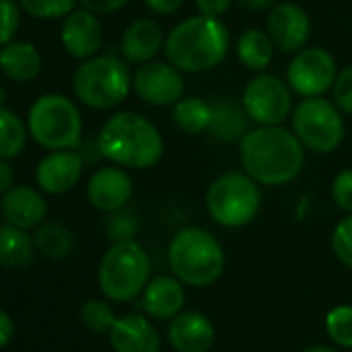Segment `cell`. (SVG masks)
Returning <instances> with one entry per match:
<instances>
[{
	"mask_svg": "<svg viewBox=\"0 0 352 352\" xmlns=\"http://www.w3.org/2000/svg\"><path fill=\"white\" fill-rule=\"evenodd\" d=\"M243 170L261 187H284L298 179L305 147L284 124L255 126L239 143Z\"/></svg>",
	"mask_w": 352,
	"mask_h": 352,
	"instance_id": "6da1fadb",
	"label": "cell"
},
{
	"mask_svg": "<svg viewBox=\"0 0 352 352\" xmlns=\"http://www.w3.org/2000/svg\"><path fill=\"white\" fill-rule=\"evenodd\" d=\"M232 38L222 19L195 15L176 23L164 44L166 60L185 75L208 73L224 63Z\"/></svg>",
	"mask_w": 352,
	"mask_h": 352,
	"instance_id": "7a4b0ae2",
	"label": "cell"
},
{
	"mask_svg": "<svg viewBox=\"0 0 352 352\" xmlns=\"http://www.w3.org/2000/svg\"><path fill=\"white\" fill-rule=\"evenodd\" d=\"M96 143L102 157L129 170L153 168L164 155L160 129L139 112H116L100 129Z\"/></svg>",
	"mask_w": 352,
	"mask_h": 352,
	"instance_id": "3957f363",
	"label": "cell"
},
{
	"mask_svg": "<svg viewBox=\"0 0 352 352\" xmlns=\"http://www.w3.org/2000/svg\"><path fill=\"white\" fill-rule=\"evenodd\" d=\"M168 263L172 274L185 286L206 288L224 274L226 255L212 232L197 226H185L168 245Z\"/></svg>",
	"mask_w": 352,
	"mask_h": 352,
	"instance_id": "277c9868",
	"label": "cell"
},
{
	"mask_svg": "<svg viewBox=\"0 0 352 352\" xmlns=\"http://www.w3.org/2000/svg\"><path fill=\"white\" fill-rule=\"evenodd\" d=\"M71 87L75 98L91 110H112L133 91L131 65L116 54H96L75 69Z\"/></svg>",
	"mask_w": 352,
	"mask_h": 352,
	"instance_id": "5b68a950",
	"label": "cell"
},
{
	"mask_svg": "<svg viewBox=\"0 0 352 352\" xmlns=\"http://www.w3.org/2000/svg\"><path fill=\"white\" fill-rule=\"evenodd\" d=\"M28 129L30 137L48 151L77 149L83 135V116L71 98L44 94L28 112Z\"/></svg>",
	"mask_w": 352,
	"mask_h": 352,
	"instance_id": "8992f818",
	"label": "cell"
},
{
	"mask_svg": "<svg viewBox=\"0 0 352 352\" xmlns=\"http://www.w3.org/2000/svg\"><path fill=\"white\" fill-rule=\"evenodd\" d=\"M151 280V261L137 241L112 243L98 267V284L106 298L129 302L137 298Z\"/></svg>",
	"mask_w": 352,
	"mask_h": 352,
	"instance_id": "52a82bcc",
	"label": "cell"
},
{
	"mask_svg": "<svg viewBox=\"0 0 352 352\" xmlns=\"http://www.w3.org/2000/svg\"><path fill=\"white\" fill-rule=\"evenodd\" d=\"M259 183L243 172H224L212 181L206 193L210 218L224 228H243L251 224L261 210Z\"/></svg>",
	"mask_w": 352,
	"mask_h": 352,
	"instance_id": "ba28073f",
	"label": "cell"
},
{
	"mask_svg": "<svg viewBox=\"0 0 352 352\" xmlns=\"http://www.w3.org/2000/svg\"><path fill=\"white\" fill-rule=\"evenodd\" d=\"M290 124L302 147L321 155L336 151L346 135V124L340 108L323 96L302 98L292 108Z\"/></svg>",
	"mask_w": 352,
	"mask_h": 352,
	"instance_id": "9c48e42d",
	"label": "cell"
},
{
	"mask_svg": "<svg viewBox=\"0 0 352 352\" xmlns=\"http://www.w3.org/2000/svg\"><path fill=\"white\" fill-rule=\"evenodd\" d=\"M247 114L257 126L284 124L292 114V89L290 85L272 73H255L243 89L241 98Z\"/></svg>",
	"mask_w": 352,
	"mask_h": 352,
	"instance_id": "30bf717a",
	"label": "cell"
},
{
	"mask_svg": "<svg viewBox=\"0 0 352 352\" xmlns=\"http://www.w3.org/2000/svg\"><path fill=\"white\" fill-rule=\"evenodd\" d=\"M336 58L321 46H307L292 54L286 71V83L300 98H319L331 91L338 75Z\"/></svg>",
	"mask_w": 352,
	"mask_h": 352,
	"instance_id": "8fae6325",
	"label": "cell"
},
{
	"mask_svg": "<svg viewBox=\"0 0 352 352\" xmlns=\"http://www.w3.org/2000/svg\"><path fill=\"white\" fill-rule=\"evenodd\" d=\"M185 73H181L172 63L149 60L139 65L133 73L135 96L153 108L174 106L185 96Z\"/></svg>",
	"mask_w": 352,
	"mask_h": 352,
	"instance_id": "7c38bea8",
	"label": "cell"
},
{
	"mask_svg": "<svg viewBox=\"0 0 352 352\" xmlns=\"http://www.w3.org/2000/svg\"><path fill=\"white\" fill-rule=\"evenodd\" d=\"M278 52L296 54L307 48L311 40V19L296 3H276L267 11L265 30Z\"/></svg>",
	"mask_w": 352,
	"mask_h": 352,
	"instance_id": "4fadbf2b",
	"label": "cell"
},
{
	"mask_svg": "<svg viewBox=\"0 0 352 352\" xmlns=\"http://www.w3.org/2000/svg\"><path fill=\"white\" fill-rule=\"evenodd\" d=\"M85 160L77 149H58L44 155L36 168V185L46 195H65L77 187Z\"/></svg>",
	"mask_w": 352,
	"mask_h": 352,
	"instance_id": "5bb4252c",
	"label": "cell"
},
{
	"mask_svg": "<svg viewBox=\"0 0 352 352\" xmlns=\"http://www.w3.org/2000/svg\"><path fill=\"white\" fill-rule=\"evenodd\" d=\"M133 179L126 168L110 164L98 168L87 181V199L89 204L104 214H112L120 208H126L133 199Z\"/></svg>",
	"mask_w": 352,
	"mask_h": 352,
	"instance_id": "9a60e30c",
	"label": "cell"
},
{
	"mask_svg": "<svg viewBox=\"0 0 352 352\" xmlns=\"http://www.w3.org/2000/svg\"><path fill=\"white\" fill-rule=\"evenodd\" d=\"M60 44L65 52L77 60H87L100 54L104 44V28L100 15L89 9H75L63 19Z\"/></svg>",
	"mask_w": 352,
	"mask_h": 352,
	"instance_id": "2e32d148",
	"label": "cell"
},
{
	"mask_svg": "<svg viewBox=\"0 0 352 352\" xmlns=\"http://www.w3.org/2000/svg\"><path fill=\"white\" fill-rule=\"evenodd\" d=\"M0 214L11 226L34 230L44 224L48 214V201L40 189L28 185H13L0 197Z\"/></svg>",
	"mask_w": 352,
	"mask_h": 352,
	"instance_id": "e0dca14e",
	"label": "cell"
},
{
	"mask_svg": "<svg viewBox=\"0 0 352 352\" xmlns=\"http://www.w3.org/2000/svg\"><path fill=\"white\" fill-rule=\"evenodd\" d=\"M166 34L162 25L153 19H137L126 25L120 36V56L129 65H145L155 60L160 52H164Z\"/></svg>",
	"mask_w": 352,
	"mask_h": 352,
	"instance_id": "ac0fdd59",
	"label": "cell"
},
{
	"mask_svg": "<svg viewBox=\"0 0 352 352\" xmlns=\"http://www.w3.org/2000/svg\"><path fill=\"white\" fill-rule=\"evenodd\" d=\"M185 300V284L174 274L151 278L141 292V307L145 315L157 321L174 319L183 311Z\"/></svg>",
	"mask_w": 352,
	"mask_h": 352,
	"instance_id": "d6986e66",
	"label": "cell"
},
{
	"mask_svg": "<svg viewBox=\"0 0 352 352\" xmlns=\"http://www.w3.org/2000/svg\"><path fill=\"white\" fill-rule=\"evenodd\" d=\"M108 333L114 352H160L162 348L157 329L141 313L116 317Z\"/></svg>",
	"mask_w": 352,
	"mask_h": 352,
	"instance_id": "ffe728a7",
	"label": "cell"
},
{
	"mask_svg": "<svg viewBox=\"0 0 352 352\" xmlns=\"http://www.w3.org/2000/svg\"><path fill=\"white\" fill-rule=\"evenodd\" d=\"M168 340L176 352H208L216 340V327L204 313L181 311L168 325Z\"/></svg>",
	"mask_w": 352,
	"mask_h": 352,
	"instance_id": "44dd1931",
	"label": "cell"
},
{
	"mask_svg": "<svg viewBox=\"0 0 352 352\" xmlns=\"http://www.w3.org/2000/svg\"><path fill=\"white\" fill-rule=\"evenodd\" d=\"M251 116L247 114L243 102L232 98H220L212 104V122L208 133L220 143H241L251 131Z\"/></svg>",
	"mask_w": 352,
	"mask_h": 352,
	"instance_id": "7402d4cb",
	"label": "cell"
},
{
	"mask_svg": "<svg viewBox=\"0 0 352 352\" xmlns=\"http://www.w3.org/2000/svg\"><path fill=\"white\" fill-rule=\"evenodd\" d=\"M44 60L32 42H11L0 48V71L9 81L28 83L42 73Z\"/></svg>",
	"mask_w": 352,
	"mask_h": 352,
	"instance_id": "603a6c76",
	"label": "cell"
},
{
	"mask_svg": "<svg viewBox=\"0 0 352 352\" xmlns=\"http://www.w3.org/2000/svg\"><path fill=\"white\" fill-rule=\"evenodd\" d=\"M234 52H236L239 63L245 69H249L251 73H263L274 60L276 46L265 30L251 28V30H245L236 38Z\"/></svg>",
	"mask_w": 352,
	"mask_h": 352,
	"instance_id": "cb8c5ba5",
	"label": "cell"
},
{
	"mask_svg": "<svg viewBox=\"0 0 352 352\" xmlns=\"http://www.w3.org/2000/svg\"><path fill=\"white\" fill-rule=\"evenodd\" d=\"M36 243L30 230L3 224L0 226V267L23 270L36 259Z\"/></svg>",
	"mask_w": 352,
	"mask_h": 352,
	"instance_id": "d4e9b609",
	"label": "cell"
},
{
	"mask_svg": "<svg viewBox=\"0 0 352 352\" xmlns=\"http://www.w3.org/2000/svg\"><path fill=\"white\" fill-rule=\"evenodd\" d=\"M172 118L179 131L187 135L206 133L212 122V104L197 96H183L172 106Z\"/></svg>",
	"mask_w": 352,
	"mask_h": 352,
	"instance_id": "484cf974",
	"label": "cell"
},
{
	"mask_svg": "<svg viewBox=\"0 0 352 352\" xmlns=\"http://www.w3.org/2000/svg\"><path fill=\"white\" fill-rule=\"evenodd\" d=\"M30 137L28 122L11 108H0V157L15 160L25 151Z\"/></svg>",
	"mask_w": 352,
	"mask_h": 352,
	"instance_id": "4316f807",
	"label": "cell"
},
{
	"mask_svg": "<svg viewBox=\"0 0 352 352\" xmlns=\"http://www.w3.org/2000/svg\"><path fill=\"white\" fill-rule=\"evenodd\" d=\"M36 251L46 259H63L73 249V232L60 222H44L34 232Z\"/></svg>",
	"mask_w": 352,
	"mask_h": 352,
	"instance_id": "83f0119b",
	"label": "cell"
},
{
	"mask_svg": "<svg viewBox=\"0 0 352 352\" xmlns=\"http://www.w3.org/2000/svg\"><path fill=\"white\" fill-rule=\"evenodd\" d=\"M79 0H19L21 11L40 21L65 19L77 9Z\"/></svg>",
	"mask_w": 352,
	"mask_h": 352,
	"instance_id": "f1b7e54d",
	"label": "cell"
},
{
	"mask_svg": "<svg viewBox=\"0 0 352 352\" xmlns=\"http://www.w3.org/2000/svg\"><path fill=\"white\" fill-rule=\"evenodd\" d=\"M79 319L89 331L104 333V331H110V327L116 321V315H114V309L110 307V302L91 298L87 302H83V307L79 311Z\"/></svg>",
	"mask_w": 352,
	"mask_h": 352,
	"instance_id": "f546056e",
	"label": "cell"
},
{
	"mask_svg": "<svg viewBox=\"0 0 352 352\" xmlns=\"http://www.w3.org/2000/svg\"><path fill=\"white\" fill-rule=\"evenodd\" d=\"M327 336L344 348H352V307L338 305L325 317Z\"/></svg>",
	"mask_w": 352,
	"mask_h": 352,
	"instance_id": "4dcf8cb0",
	"label": "cell"
},
{
	"mask_svg": "<svg viewBox=\"0 0 352 352\" xmlns=\"http://www.w3.org/2000/svg\"><path fill=\"white\" fill-rule=\"evenodd\" d=\"M106 232H108V239L112 243L135 241V236L139 232V216H137V212L131 210L129 206L112 212L108 222H106Z\"/></svg>",
	"mask_w": 352,
	"mask_h": 352,
	"instance_id": "1f68e13d",
	"label": "cell"
},
{
	"mask_svg": "<svg viewBox=\"0 0 352 352\" xmlns=\"http://www.w3.org/2000/svg\"><path fill=\"white\" fill-rule=\"evenodd\" d=\"M331 251L340 263L352 270V214L342 218L331 232Z\"/></svg>",
	"mask_w": 352,
	"mask_h": 352,
	"instance_id": "d6a6232c",
	"label": "cell"
},
{
	"mask_svg": "<svg viewBox=\"0 0 352 352\" xmlns=\"http://www.w3.org/2000/svg\"><path fill=\"white\" fill-rule=\"evenodd\" d=\"M21 23L19 0H0V48L11 44Z\"/></svg>",
	"mask_w": 352,
	"mask_h": 352,
	"instance_id": "836d02e7",
	"label": "cell"
},
{
	"mask_svg": "<svg viewBox=\"0 0 352 352\" xmlns=\"http://www.w3.org/2000/svg\"><path fill=\"white\" fill-rule=\"evenodd\" d=\"M331 102L340 108L342 114L352 116V65L338 71L331 87Z\"/></svg>",
	"mask_w": 352,
	"mask_h": 352,
	"instance_id": "e575fe53",
	"label": "cell"
},
{
	"mask_svg": "<svg viewBox=\"0 0 352 352\" xmlns=\"http://www.w3.org/2000/svg\"><path fill=\"white\" fill-rule=\"evenodd\" d=\"M331 199L344 214H352V168H344L333 176Z\"/></svg>",
	"mask_w": 352,
	"mask_h": 352,
	"instance_id": "d590c367",
	"label": "cell"
},
{
	"mask_svg": "<svg viewBox=\"0 0 352 352\" xmlns=\"http://www.w3.org/2000/svg\"><path fill=\"white\" fill-rule=\"evenodd\" d=\"M131 0H79V5L83 9H89L98 15H110L120 9H124Z\"/></svg>",
	"mask_w": 352,
	"mask_h": 352,
	"instance_id": "8d00e7d4",
	"label": "cell"
},
{
	"mask_svg": "<svg viewBox=\"0 0 352 352\" xmlns=\"http://www.w3.org/2000/svg\"><path fill=\"white\" fill-rule=\"evenodd\" d=\"M195 7H197L199 15L222 19L230 11L232 0H195Z\"/></svg>",
	"mask_w": 352,
	"mask_h": 352,
	"instance_id": "74e56055",
	"label": "cell"
},
{
	"mask_svg": "<svg viewBox=\"0 0 352 352\" xmlns=\"http://www.w3.org/2000/svg\"><path fill=\"white\" fill-rule=\"evenodd\" d=\"M187 0H143V5L155 15H174L183 9Z\"/></svg>",
	"mask_w": 352,
	"mask_h": 352,
	"instance_id": "f35d334b",
	"label": "cell"
},
{
	"mask_svg": "<svg viewBox=\"0 0 352 352\" xmlns=\"http://www.w3.org/2000/svg\"><path fill=\"white\" fill-rule=\"evenodd\" d=\"M13 338H15V321L5 309H0V350L7 348L13 342Z\"/></svg>",
	"mask_w": 352,
	"mask_h": 352,
	"instance_id": "ab89813d",
	"label": "cell"
},
{
	"mask_svg": "<svg viewBox=\"0 0 352 352\" xmlns=\"http://www.w3.org/2000/svg\"><path fill=\"white\" fill-rule=\"evenodd\" d=\"M15 183V170L11 160L0 157V197H3Z\"/></svg>",
	"mask_w": 352,
	"mask_h": 352,
	"instance_id": "60d3db41",
	"label": "cell"
},
{
	"mask_svg": "<svg viewBox=\"0 0 352 352\" xmlns=\"http://www.w3.org/2000/svg\"><path fill=\"white\" fill-rule=\"evenodd\" d=\"M236 5L249 13H267L276 5V0H236Z\"/></svg>",
	"mask_w": 352,
	"mask_h": 352,
	"instance_id": "b9f144b4",
	"label": "cell"
},
{
	"mask_svg": "<svg viewBox=\"0 0 352 352\" xmlns=\"http://www.w3.org/2000/svg\"><path fill=\"white\" fill-rule=\"evenodd\" d=\"M305 352H338V350H333V348H329V346H311V348H307Z\"/></svg>",
	"mask_w": 352,
	"mask_h": 352,
	"instance_id": "7bdbcfd3",
	"label": "cell"
},
{
	"mask_svg": "<svg viewBox=\"0 0 352 352\" xmlns=\"http://www.w3.org/2000/svg\"><path fill=\"white\" fill-rule=\"evenodd\" d=\"M5 102H7V89H5L3 85H0V108L5 106Z\"/></svg>",
	"mask_w": 352,
	"mask_h": 352,
	"instance_id": "ee69618b",
	"label": "cell"
},
{
	"mask_svg": "<svg viewBox=\"0 0 352 352\" xmlns=\"http://www.w3.org/2000/svg\"><path fill=\"white\" fill-rule=\"evenodd\" d=\"M0 218H3V214H0Z\"/></svg>",
	"mask_w": 352,
	"mask_h": 352,
	"instance_id": "f6af8a7d",
	"label": "cell"
}]
</instances>
